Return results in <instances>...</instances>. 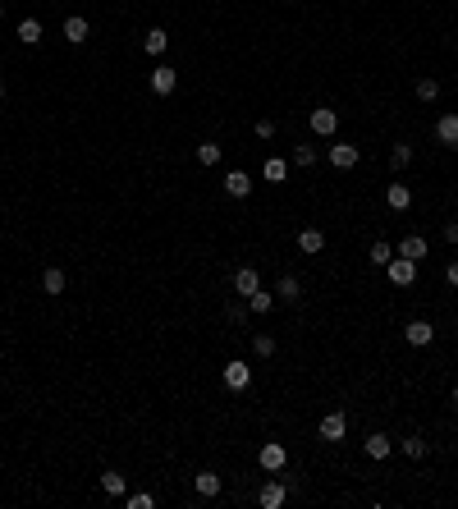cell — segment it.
Segmentation results:
<instances>
[{
	"label": "cell",
	"mask_w": 458,
	"mask_h": 509,
	"mask_svg": "<svg viewBox=\"0 0 458 509\" xmlns=\"http://www.w3.org/2000/svg\"><path fill=\"white\" fill-rule=\"evenodd\" d=\"M88 37H92L88 19H78V14H74V19H65V42H69V46H83Z\"/></svg>",
	"instance_id": "5bb4252c"
},
{
	"label": "cell",
	"mask_w": 458,
	"mask_h": 509,
	"mask_svg": "<svg viewBox=\"0 0 458 509\" xmlns=\"http://www.w3.org/2000/svg\"><path fill=\"white\" fill-rule=\"evenodd\" d=\"M193 487H197V496H202V500H216L220 496V477L211 473V468H202V473L193 477Z\"/></svg>",
	"instance_id": "7c38bea8"
},
{
	"label": "cell",
	"mask_w": 458,
	"mask_h": 509,
	"mask_svg": "<svg viewBox=\"0 0 458 509\" xmlns=\"http://www.w3.org/2000/svg\"><path fill=\"white\" fill-rule=\"evenodd\" d=\"M284 496H289V487H284V482H275V477H271V482H266L262 491H257V500H262V509H280V505H284Z\"/></svg>",
	"instance_id": "ba28073f"
},
{
	"label": "cell",
	"mask_w": 458,
	"mask_h": 509,
	"mask_svg": "<svg viewBox=\"0 0 458 509\" xmlns=\"http://www.w3.org/2000/svg\"><path fill=\"white\" fill-rule=\"evenodd\" d=\"M399 450H404L408 459H422V454H426V441H422V436H404V441H399Z\"/></svg>",
	"instance_id": "83f0119b"
},
{
	"label": "cell",
	"mask_w": 458,
	"mask_h": 509,
	"mask_svg": "<svg viewBox=\"0 0 458 509\" xmlns=\"http://www.w3.org/2000/svg\"><path fill=\"white\" fill-rule=\"evenodd\" d=\"M156 505V496H147V491H142V496H129V509H152Z\"/></svg>",
	"instance_id": "836d02e7"
},
{
	"label": "cell",
	"mask_w": 458,
	"mask_h": 509,
	"mask_svg": "<svg viewBox=\"0 0 458 509\" xmlns=\"http://www.w3.org/2000/svg\"><path fill=\"white\" fill-rule=\"evenodd\" d=\"M65 285H69V280H65L60 266H46V271H42V289H46V294H65Z\"/></svg>",
	"instance_id": "ac0fdd59"
},
{
	"label": "cell",
	"mask_w": 458,
	"mask_h": 509,
	"mask_svg": "<svg viewBox=\"0 0 458 509\" xmlns=\"http://www.w3.org/2000/svg\"><path fill=\"white\" fill-rule=\"evenodd\" d=\"M275 299H280V303H298V299H303V285H298L294 276H280V285H275Z\"/></svg>",
	"instance_id": "e0dca14e"
},
{
	"label": "cell",
	"mask_w": 458,
	"mask_h": 509,
	"mask_svg": "<svg viewBox=\"0 0 458 509\" xmlns=\"http://www.w3.org/2000/svg\"><path fill=\"white\" fill-rule=\"evenodd\" d=\"M436 138H440L445 147H458V115H454V111L436 120Z\"/></svg>",
	"instance_id": "8fae6325"
},
{
	"label": "cell",
	"mask_w": 458,
	"mask_h": 509,
	"mask_svg": "<svg viewBox=\"0 0 458 509\" xmlns=\"http://www.w3.org/2000/svg\"><path fill=\"white\" fill-rule=\"evenodd\" d=\"M408 161H413V147H408V143H394L390 166H394V170H408Z\"/></svg>",
	"instance_id": "d4e9b609"
},
{
	"label": "cell",
	"mask_w": 458,
	"mask_h": 509,
	"mask_svg": "<svg viewBox=\"0 0 458 509\" xmlns=\"http://www.w3.org/2000/svg\"><path fill=\"white\" fill-rule=\"evenodd\" d=\"M0 19H5V5H0Z\"/></svg>",
	"instance_id": "f35d334b"
},
{
	"label": "cell",
	"mask_w": 458,
	"mask_h": 509,
	"mask_svg": "<svg viewBox=\"0 0 458 509\" xmlns=\"http://www.w3.org/2000/svg\"><path fill=\"white\" fill-rule=\"evenodd\" d=\"M362 450H367V459H385V454L394 450V441H390V436H381V432H371L367 441H362Z\"/></svg>",
	"instance_id": "9a60e30c"
},
{
	"label": "cell",
	"mask_w": 458,
	"mask_h": 509,
	"mask_svg": "<svg viewBox=\"0 0 458 509\" xmlns=\"http://www.w3.org/2000/svg\"><path fill=\"white\" fill-rule=\"evenodd\" d=\"M275 303H280V299H275V294H266V289H257V294H252V299H248V312H271Z\"/></svg>",
	"instance_id": "603a6c76"
},
{
	"label": "cell",
	"mask_w": 458,
	"mask_h": 509,
	"mask_svg": "<svg viewBox=\"0 0 458 509\" xmlns=\"http://www.w3.org/2000/svg\"><path fill=\"white\" fill-rule=\"evenodd\" d=\"M0 97H5V83H0Z\"/></svg>",
	"instance_id": "ab89813d"
},
{
	"label": "cell",
	"mask_w": 458,
	"mask_h": 509,
	"mask_svg": "<svg viewBox=\"0 0 458 509\" xmlns=\"http://www.w3.org/2000/svg\"><path fill=\"white\" fill-rule=\"evenodd\" d=\"M390 257H394V248L385 244V239H376V244H371V266H390Z\"/></svg>",
	"instance_id": "4316f807"
},
{
	"label": "cell",
	"mask_w": 458,
	"mask_h": 509,
	"mask_svg": "<svg viewBox=\"0 0 458 509\" xmlns=\"http://www.w3.org/2000/svg\"><path fill=\"white\" fill-rule=\"evenodd\" d=\"M147 83H152V92H156V97H170V92L179 88V69H170V65H156V74L147 78Z\"/></svg>",
	"instance_id": "277c9868"
},
{
	"label": "cell",
	"mask_w": 458,
	"mask_h": 509,
	"mask_svg": "<svg viewBox=\"0 0 458 509\" xmlns=\"http://www.w3.org/2000/svg\"><path fill=\"white\" fill-rule=\"evenodd\" d=\"M220 161V143H202L197 147V166H216Z\"/></svg>",
	"instance_id": "f546056e"
},
{
	"label": "cell",
	"mask_w": 458,
	"mask_h": 509,
	"mask_svg": "<svg viewBox=\"0 0 458 509\" xmlns=\"http://www.w3.org/2000/svg\"><path fill=\"white\" fill-rule=\"evenodd\" d=\"M445 280H449V285H454V289H458V262H449V271H445Z\"/></svg>",
	"instance_id": "8d00e7d4"
},
{
	"label": "cell",
	"mask_w": 458,
	"mask_h": 509,
	"mask_svg": "<svg viewBox=\"0 0 458 509\" xmlns=\"http://www.w3.org/2000/svg\"><path fill=\"white\" fill-rule=\"evenodd\" d=\"M445 244H458V221H445Z\"/></svg>",
	"instance_id": "d590c367"
},
{
	"label": "cell",
	"mask_w": 458,
	"mask_h": 509,
	"mask_svg": "<svg viewBox=\"0 0 458 509\" xmlns=\"http://www.w3.org/2000/svg\"><path fill=\"white\" fill-rule=\"evenodd\" d=\"M454 404H458V386H454Z\"/></svg>",
	"instance_id": "74e56055"
},
{
	"label": "cell",
	"mask_w": 458,
	"mask_h": 509,
	"mask_svg": "<svg viewBox=\"0 0 458 509\" xmlns=\"http://www.w3.org/2000/svg\"><path fill=\"white\" fill-rule=\"evenodd\" d=\"M257 289H262V280H257V271H252V266H239V271H234V294H243V299H252Z\"/></svg>",
	"instance_id": "52a82bcc"
},
{
	"label": "cell",
	"mask_w": 458,
	"mask_h": 509,
	"mask_svg": "<svg viewBox=\"0 0 458 509\" xmlns=\"http://www.w3.org/2000/svg\"><path fill=\"white\" fill-rule=\"evenodd\" d=\"M404 340L413 344V349H426V344L436 340V326H431V321H408V331H404Z\"/></svg>",
	"instance_id": "5b68a950"
},
{
	"label": "cell",
	"mask_w": 458,
	"mask_h": 509,
	"mask_svg": "<svg viewBox=\"0 0 458 509\" xmlns=\"http://www.w3.org/2000/svg\"><path fill=\"white\" fill-rule=\"evenodd\" d=\"M229 321H234V326H248V308H243V303H229Z\"/></svg>",
	"instance_id": "d6a6232c"
},
{
	"label": "cell",
	"mask_w": 458,
	"mask_h": 509,
	"mask_svg": "<svg viewBox=\"0 0 458 509\" xmlns=\"http://www.w3.org/2000/svg\"><path fill=\"white\" fill-rule=\"evenodd\" d=\"M266 179H271V184H284V179H289V166H284L280 156H271V161H266Z\"/></svg>",
	"instance_id": "484cf974"
},
{
	"label": "cell",
	"mask_w": 458,
	"mask_h": 509,
	"mask_svg": "<svg viewBox=\"0 0 458 509\" xmlns=\"http://www.w3.org/2000/svg\"><path fill=\"white\" fill-rule=\"evenodd\" d=\"M385 202H390V211H408L413 207V189H408V184H390Z\"/></svg>",
	"instance_id": "2e32d148"
},
{
	"label": "cell",
	"mask_w": 458,
	"mask_h": 509,
	"mask_svg": "<svg viewBox=\"0 0 458 509\" xmlns=\"http://www.w3.org/2000/svg\"><path fill=\"white\" fill-rule=\"evenodd\" d=\"M165 46H170V37H165V28H152V33L142 37V51H147V56H161Z\"/></svg>",
	"instance_id": "ffe728a7"
},
{
	"label": "cell",
	"mask_w": 458,
	"mask_h": 509,
	"mask_svg": "<svg viewBox=\"0 0 458 509\" xmlns=\"http://www.w3.org/2000/svg\"><path fill=\"white\" fill-rule=\"evenodd\" d=\"M436 97H440L436 78H417V101H436Z\"/></svg>",
	"instance_id": "f1b7e54d"
},
{
	"label": "cell",
	"mask_w": 458,
	"mask_h": 509,
	"mask_svg": "<svg viewBox=\"0 0 458 509\" xmlns=\"http://www.w3.org/2000/svg\"><path fill=\"white\" fill-rule=\"evenodd\" d=\"M19 42L23 46H37V42H42V23H37V19H23L19 23Z\"/></svg>",
	"instance_id": "7402d4cb"
},
{
	"label": "cell",
	"mask_w": 458,
	"mask_h": 509,
	"mask_svg": "<svg viewBox=\"0 0 458 509\" xmlns=\"http://www.w3.org/2000/svg\"><path fill=\"white\" fill-rule=\"evenodd\" d=\"M101 491H106V496H124V477L115 473V468H110V473H101Z\"/></svg>",
	"instance_id": "cb8c5ba5"
},
{
	"label": "cell",
	"mask_w": 458,
	"mask_h": 509,
	"mask_svg": "<svg viewBox=\"0 0 458 509\" xmlns=\"http://www.w3.org/2000/svg\"><path fill=\"white\" fill-rule=\"evenodd\" d=\"M225 386L229 390H248L252 386V367L248 363H229L225 367Z\"/></svg>",
	"instance_id": "9c48e42d"
},
{
	"label": "cell",
	"mask_w": 458,
	"mask_h": 509,
	"mask_svg": "<svg viewBox=\"0 0 458 509\" xmlns=\"http://www.w3.org/2000/svg\"><path fill=\"white\" fill-rule=\"evenodd\" d=\"M257 464H262L266 473H280V468L289 464V450H284L280 441H266V445H262V454H257Z\"/></svg>",
	"instance_id": "3957f363"
},
{
	"label": "cell",
	"mask_w": 458,
	"mask_h": 509,
	"mask_svg": "<svg viewBox=\"0 0 458 509\" xmlns=\"http://www.w3.org/2000/svg\"><path fill=\"white\" fill-rule=\"evenodd\" d=\"M225 193H229V198H248V193H252V175L229 170V175H225Z\"/></svg>",
	"instance_id": "4fadbf2b"
},
{
	"label": "cell",
	"mask_w": 458,
	"mask_h": 509,
	"mask_svg": "<svg viewBox=\"0 0 458 509\" xmlns=\"http://www.w3.org/2000/svg\"><path fill=\"white\" fill-rule=\"evenodd\" d=\"M344 432H349L344 413H326V418H321V441H344Z\"/></svg>",
	"instance_id": "30bf717a"
},
{
	"label": "cell",
	"mask_w": 458,
	"mask_h": 509,
	"mask_svg": "<svg viewBox=\"0 0 458 509\" xmlns=\"http://www.w3.org/2000/svg\"><path fill=\"white\" fill-rule=\"evenodd\" d=\"M326 161H330L335 170H353V166L362 161V152H358L353 143H330V147H326Z\"/></svg>",
	"instance_id": "6da1fadb"
},
{
	"label": "cell",
	"mask_w": 458,
	"mask_h": 509,
	"mask_svg": "<svg viewBox=\"0 0 458 509\" xmlns=\"http://www.w3.org/2000/svg\"><path fill=\"white\" fill-rule=\"evenodd\" d=\"M252 349H257L262 358H271L275 354V340H271V335H252Z\"/></svg>",
	"instance_id": "1f68e13d"
},
{
	"label": "cell",
	"mask_w": 458,
	"mask_h": 509,
	"mask_svg": "<svg viewBox=\"0 0 458 509\" xmlns=\"http://www.w3.org/2000/svg\"><path fill=\"white\" fill-rule=\"evenodd\" d=\"M257 138H262V143H271V138H275V124L271 120H257Z\"/></svg>",
	"instance_id": "e575fe53"
},
{
	"label": "cell",
	"mask_w": 458,
	"mask_h": 509,
	"mask_svg": "<svg viewBox=\"0 0 458 509\" xmlns=\"http://www.w3.org/2000/svg\"><path fill=\"white\" fill-rule=\"evenodd\" d=\"M298 248H303V253H321V248H326V234L321 230H298Z\"/></svg>",
	"instance_id": "44dd1931"
},
{
	"label": "cell",
	"mask_w": 458,
	"mask_h": 509,
	"mask_svg": "<svg viewBox=\"0 0 458 509\" xmlns=\"http://www.w3.org/2000/svg\"><path fill=\"white\" fill-rule=\"evenodd\" d=\"M312 161H317V147H294V166H312Z\"/></svg>",
	"instance_id": "4dcf8cb0"
},
{
	"label": "cell",
	"mask_w": 458,
	"mask_h": 509,
	"mask_svg": "<svg viewBox=\"0 0 458 509\" xmlns=\"http://www.w3.org/2000/svg\"><path fill=\"white\" fill-rule=\"evenodd\" d=\"M385 271H390V285H399V289L417 280V262H413V257H399V253L390 257V266H385Z\"/></svg>",
	"instance_id": "7a4b0ae2"
},
{
	"label": "cell",
	"mask_w": 458,
	"mask_h": 509,
	"mask_svg": "<svg viewBox=\"0 0 458 509\" xmlns=\"http://www.w3.org/2000/svg\"><path fill=\"white\" fill-rule=\"evenodd\" d=\"M399 257H413V262H422V257H426V239H422V234H408L404 244H399Z\"/></svg>",
	"instance_id": "d6986e66"
},
{
	"label": "cell",
	"mask_w": 458,
	"mask_h": 509,
	"mask_svg": "<svg viewBox=\"0 0 458 509\" xmlns=\"http://www.w3.org/2000/svg\"><path fill=\"white\" fill-rule=\"evenodd\" d=\"M335 129H339V111H330V106H317V111H312V133L330 138Z\"/></svg>",
	"instance_id": "8992f818"
}]
</instances>
